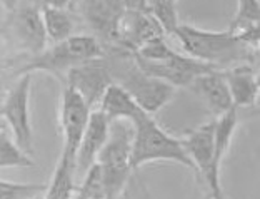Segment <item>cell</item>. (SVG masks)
<instances>
[{
    "label": "cell",
    "mask_w": 260,
    "mask_h": 199,
    "mask_svg": "<svg viewBox=\"0 0 260 199\" xmlns=\"http://www.w3.org/2000/svg\"><path fill=\"white\" fill-rule=\"evenodd\" d=\"M34 5H37L39 9H45V7H54V9H65L72 4V0H28Z\"/></svg>",
    "instance_id": "26"
},
{
    "label": "cell",
    "mask_w": 260,
    "mask_h": 199,
    "mask_svg": "<svg viewBox=\"0 0 260 199\" xmlns=\"http://www.w3.org/2000/svg\"><path fill=\"white\" fill-rule=\"evenodd\" d=\"M0 129H7V126H5V121L0 117Z\"/></svg>",
    "instance_id": "31"
},
{
    "label": "cell",
    "mask_w": 260,
    "mask_h": 199,
    "mask_svg": "<svg viewBox=\"0 0 260 199\" xmlns=\"http://www.w3.org/2000/svg\"><path fill=\"white\" fill-rule=\"evenodd\" d=\"M77 162L75 156L62 152L55 166L50 184L45 189L47 199H74L77 191Z\"/></svg>",
    "instance_id": "18"
},
{
    "label": "cell",
    "mask_w": 260,
    "mask_h": 199,
    "mask_svg": "<svg viewBox=\"0 0 260 199\" xmlns=\"http://www.w3.org/2000/svg\"><path fill=\"white\" fill-rule=\"evenodd\" d=\"M132 151H130V167L137 171L144 164L153 161H172L195 174V167L190 157L185 152L180 139L170 136L167 131L157 124L153 116L147 114L145 110L134 117L132 121Z\"/></svg>",
    "instance_id": "3"
},
{
    "label": "cell",
    "mask_w": 260,
    "mask_h": 199,
    "mask_svg": "<svg viewBox=\"0 0 260 199\" xmlns=\"http://www.w3.org/2000/svg\"><path fill=\"white\" fill-rule=\"evenodd\" d=\"M42 22H44L47 40L52 44L62 42V40L74 35L75 23L67 9H54V7L42 9Z\"/></svg>",
    "instance_id": "20"
},
{
    "label": "cell",
    "mask_w": 260,
    "mask_h": 199,
    "mask_svg": "<svg viewBox=\"0 0 260 199\" xmlns=\"http://www.w3.org/2000/svg\"><path fill=\"white\" fill-rule=\"evenodd\" d=\"M234 107H250L258 99V77L250 62L222 70Z\"/></svg>",
    "instance_id": "16"
},
{
    "label": "cell",
    "mask_w": 260,
    "mask_h": 199,
    "mask_svg": "<svg viewBox=\"0 0 260 199\" xmlns=\"http://www.w3.org/2000/svg\"><path fill=\"white\" fill-rule=\"evenodd\" d=\"M210 199H214V197H210Z\"/></svg>",
    "instance_id": "35"
},
{
    "label": "cell",
    "mask_w": 260,
    "mask_h": 199,
    "mask_svg": "<svg viewBox=\"0 0 260 199\" xmlns=\"http://www.w3.org/2000/svg\"><path fill=\"white\" fill-rule=\"evenodd\" d=\"M123 4H125V10L145 12V10H147V4H149V0H123Z\"/></svg>",
    "instance_id": "27"
},
{
    "label": "cell",
    "mask_w": 260,
    "mask_h": 199,
    "mask_svg": "<svg viewBox=\"0 0 260 199\" xmlns=\"http://www.w3.org/2000/svg\"><path fill=\"white\" fill-rule=\"evenodd\" d=\"M30 87L32 74H22L7 89L0 107V117L12 131L17 146L27 154H34V131L30 124Z\"/></svg>",
    "instance_id": "6"
},
{
    "label": "cell",
    "mask_w": 260,
    "mask_h": 199,
    "mask_svg": "<svg viewBox=\"0 0 260 199\" xmlns=\"http://www.w3.org/2000/svg\"><path fill=\"white\" fill-rule=\"evenodd\" d=\"M214 129L215 119L195 127L180 139L185 152L195 167V176L204 181L210 191V197L223 196L220 174L214 171Z\"/></svg>",
    "instance_id": "8"
},
{
    "label": "cell",
    "mask_w": 260,
    "mask_h": 199,
    "mask_svg": "<svg viewBox=\"0 0 260 199\" xmlns=\"http://www.w3.org/2000/svg\"><path fill=\"white\" fill-rule=\"evenodd\" d=\"M0 29L17 49L32 57L40 54L49 44L42 22V9L28 0H20L17 7L7 14V22Z\"/></svg>",
    "instance_id": "7"
},
{
    "label": "cell",
    "mask_w": 260,
    "mask_h": 199,
    "mask_svg": "<svg viewBox=\"0 0 260 199\" xmlns=\"http://www.w3.org/2000/svg\"><path fill=\"white\" fill-rule=\"evenodd\" d=\"M112 82L105 57L70 67L62 79V84L79 94L92 110L99 107L100 99Z\"/></svg>",
    "instance_id": "10"
},
{
    "label": "cell",
    "mask_w": 260,
    "mask_h": 199,
    "mask_svg": "<svg viewBox=\"0 0 260 199\" xmlns=\"http://www.w3.org/2000/svg\"><path fill=\"white\" fill-rule=\"evenodd\" d=\"M0 35H2V29H0Z\"/></svg>",
    "instance_id": "34"
},
{
    "label": "cell",
    "mask_w": 260,
    "mask_h": 199,
    "mask_svg": "<svg viewBox=\"0 0 260 199\" xmlns=\"http://www.w3.org/2000/svg\"><path fill=\"white\" fill-rule=\"evenodd\" d=\"M135 57V62L145 74L157 77L167 84L177 87H188V84L199 75L217 70L212 66H207L204 62H199L188 55H182L179 52L170 50L167 55L160 61H142L140 57Z\"/></svg>",
    "instance_id": "11"
},
{
    "label": "cell",
    "mask_w": 260,
    "mask_h": 199,
    "mask_svg": "<svg viewBox=\"0 0 260 199\" xmlns=\"http://www.w3.org/2000/svg\"><path fill=\"white\" fill-rule=\"evenodd\" d=\"M260 20V2L258 0H239L237 14H235L234 20L230 22L229 32H239L240 29L258 23Z\"/></svg>",
    "instance_id": "24"
},
{
    "label": "cell",
    "mask_w": 260,
    "mask_h": 199,
    "mask_svg": "<svg viewBox=\"0 0 260 199\" xmlns=\"http://www.w3.org/2000/svg\"><path fill=\"white\" fill-rule=\"evenodd\" d=\"M5 94H7V89H5L4 80L0 79V107H2V102H4V99H5Z\"/></svg>",
    "instance_id": "29"
},
{
    "label": "cell",
    "mask_w": 260,
    "mask_h": 199,
    "mask_svg": "<svg viewBox=\"0 0 260 199\" xmlns=\"http://www.w3.org/2000/svg\"><path fill=\"white\" fill-rule=\"evenodd\" d=\"M105 50L102 44L93 35H72L62 42L45 47L40 54L28 59L17 74H34V72H49L57 79H63L65 72L79 64L104 57Z\"/></svg>",
    "instance_id": "4"
},
{
    "label": "cell",
    "mask_w": 260,
    "mask_h": 199,
    "mask_svg": "<svg viewBox=\"0 0 260 199\" xmlns=\"http://www.w3.org/2000/svg\"><path fill=\"white\" fill-rule=\"evenodd\" d=\"M28 199H47V197H45V196H40V194H39V196H34V197H28Z\"/></svg>",
    "instance_id": "32"
},
{
    "label": "cell",
    "mask_w": 260,
    "mask_h": 199,
    "mask_svg": "<svg viewBox=\"0 0 260 199\" xmlns=\"http://www.w3.org/2000/svg\"><path fill=\"white\" fill-rule=\"evenodd\" d=\"M74 199H105V186L102 179V171L95 162L87 169L82 184L77 186Z\"/></svg>",
    "instance_id": "23"
},
{
    "label": "cell",
    "mask_w": 260,
    "mask_h": 199,
    "mask_svg": "<svg viewBox=\"0 0 260 199\" xmlns=\"http://www.w3.org/2000/svg\"><path fill=\"white\" fill-rule=\"evenodd\" d=\"M97 109L100 112H104V116L107 117L109 122L120 121V119L132 121L142 110L139 105L135 104L134 99L128 96V92L123 91L115 82H112L107 87V91L104 92Z\"/></svg>",
    "instance_id": "17"
},
{
    "label": "cell",
    "mask_w": 260,
    "mask_h": 199,
    "mask_svg": "<svg viewBox=\"0 0 260 199\" xmlns=\"http://www.w3.org/2000/svg\"><path fill=\"white\" fill-rule=\"evenodd\" d=\"M4 167H35V161L17 146L9 129H0V169Z\"/></svg>",
    "instance_id": "21"
},
{
    "label": "cell",
    "mask_w": 260,
    "mask_h": 199,
    "mask_svg": "<svg viewBox=\"0 0 260 199\" xmlns=\"http://www.w3.org/2000/svg\"><path fill=\"white\" fill-rule=\"evenodd\" d=\"M132 122L120 119L110 122L109 139L97 156V164L102 171L105 197H119L127 189L132 174L130 151H132Z\"/></svg>",
    "instance_id": "5"
},
{
    "label": "cell",
    "mask_w": 260,
    "mask_h": 199,
    "mask_svg": "<svg viewBox=\"0 0 260 199\" xmlns=\"http://www.w3.org/2000/svg\"><path fill=\"white\" fill-rule=\"evenodd\" d=\"M72 4L104 49L117 45L119 23L125 12L123 0H72Z\"/></svg>",
    "instance_id": "9"
},
{
    "label": "cell",
    "mask_w": 260,
    "mask_h": 199,
    "mask_svg": "<svg viewBox=\"0 0 260 199\" xmlns=\"http://www.w3.org/2000/svg\"><path fill=\"white\" fill-rule=\"evenodd\" d=\"M174 35L188 55L217 70H225L237 64L250 62L257 49L245 45L232 32H210L193 25H179Z\"/></svg>",
    "instance_id": "2"
},
{
    "label": "cell",
    "mask_w": 260,
    "mask_h": 199,
    "mask_svg": "<svg viewBox=\"0 0 260 199\" xmlns=\"http://www.w3.org/2000/svg\"><path fill=\"white\" fill-rule=\"evenodd\" d=\"M109 131H110V122L104 112H100L99 109L90 110V117H88L87 127L82 139L79 143V148L75 152V162H77V176H84L87 169L95 164L99 152L102 151L109 139Z\"/></svg>",
    "instance_id": "15"
},
{
    "label": "cell",
    "mask_w": 260,
    "mask_h": 199,
    "mask_svg": "<svg viewBox=\"0 0 260 199\" xmlns=\"http://www.w3.org/2000/svg\"><path fill=\"white\" fill-rule=\"evenodd\" d=\"M105 199H128V197L125 196V191H123V192H122V194H120L119 197H105Z\"/></svg>",
    "instance_id": "30"
},
{
    "label": "cell",
    "mask_w": 260,
    "mask_h": 199,
    "mask_svg": "<svg viewBox=\"0 0 260 199\" xmlns=\"http://www.w3.org/2000/svg\"><path fill=\"white\" fill-rule=\"evenodd\" d=\"M187 89H190L200 99V102L214 116V119L234 109L232 97H230L222 70H210V72L199 75L188 84Z\"/></svg>",
    "instance_id": "14"
},
{
    "label": "cell",
    "mask_w": 260,
    "mask_h": 199,
    "mask_svg": "<svg viewBox=\"0 0 260 199\" xmlns=\"http://www.w3.org/2000/svg\"><path fill=\"white\" fill-rule=\"evenodd\" d=\"M47 189L45 184L37 183H10L0 179V199H28L39 194H44Z\"/></svg>",
    "instance_id": "25"
},
{
    "label": "cell",
    "mask_w": 260,
    "mask_h": 199,
    "mask_svg": "<svg viewBox=\"0 0 260 199\" xmlns=\"http://www.w3.org/2000/svg\"><path fill=\"white\" fill-rule=\"evenodd\" d=\"M20 0H0V5H2V7L5 9V12H12L15 7H17V4H19Z\"/></svg>",
    "instance_id": "28"
},
{
    "label": "cell",
    "mask_w": 260,
    "mask_h": 199,
    "mask_svg": "<svg viewBox=\"0 0 260 199\" xmlns=\"http://www.w3.org/2000/svg\"><path fill=\"white\" fill-rule=\"evenodd\" d=\"M104 50L112 80L127 91L142 110L153 116L172 101L175 87L145 74L135 62L132 52L120 47H107Z\"/></svg>",
    "instance_id": "1"
},
{
    "label": "cell",
    "mask_w": 260,
    "mask_h": 199,
    "mask_svg": "<svg viewBox=\"0 0 260 199\" xmlns=\"http://www.w3.org/2000/svg\"><path fill=\"white\" fill-rule=\"evenodd\" d=\"M214 199H229V197H227L225 194H223V196H220V197H214Z\"/></svg>",
    "instance_id": "33"
},
{
    "label": "cell",
    "mask_w": 260,
    "mask_h": 199,
    "mask_svg": "<svg viewBox=\"0 0 260 199\" xmlns=\"http://www.w3.org/2000/svg\"><path fill=\"white\" fill-rule=\"evenodd\" d=\"M157 37H165V34L149 12L125 10L119 23V39L115 47L134 54L144 44Z\"/></svg>",
    "instance_id": "13"
},
{
    "label": "cell",
    "mask_w": 260,
    "mask_h": 199,
    "mask_svg": "<svg viewBox=\"0 0 260 199\" xmlns=\"http://www.w3.org/2000/svg\"><path fill=\"white\" fill-rule=\"evenodd\" d=\"M157 20L165 35H174L179 23V14H177L175 0H149L147 10Z\"/></svg>",
    "instance_id": "22"
},
{
    "label": "cell",
    "mask_w": 260,
    "mask_h": 199,
    "mask_svg": "<svg viewBox=\"0 0 260 199\" xmlns=\"http://www.w3.org/2000/svg\"><path fill=\"white\" fill-rule=\"evenodd\" d=\"M239 116L237 107L230 109L229 112L222 114L215 119V129H214V171L220 174L222 162L225 159L227 152L232 144V137L237 131Z\"/></svg>",
    "instance_id": "19"
},
{
    "label": "cell",
    "mask_w": 260,
    "mask_h": 199,
    "mask_svg": "<svg viewBox=\"0 0 260 199\" xmlns=\"http://www.w3.org/2000/svg\"><path fill=\"white\" fill-rule=\"evenodd\" d=\"M90 107L75 91L63 86L60 97V114H58V124H60L63 149L62 152L75 156L77 148L84 134L88 117H90Z\"/></svg>",
    "instance_id": "12"
}]
</instances>
